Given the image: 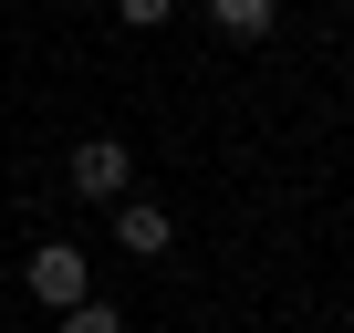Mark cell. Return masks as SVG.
<instances>
[{
	"label": "cell",
	"mask_w": 354,
	"mask_h": 333,
	"mask_svg": "<svg viewBox=\"0 0 354 333\" xmlns=\"http://www.w3.org/2000/svg\"><path fill=\"white\" fill-rule=\"evenodd\" d=\"M63 188H73V198H94V209L136 198V146H125V135H84V146L63 156Z\"/></svg>",
	"instance_id": "6da1fadb"
},
{
	"label": "cell",
	"mask_w": 354,
	"mask_h": 333,
	"mask_svg": "<svg viewBox=\"0 0 354 333\" xmlns=\"http://www.w3.org/2000/svg\"><path fill=\"white\" fill-rule=\"evenodd\" d=\"M21 292H32V302H42V312H73V302H84V292H94V260H84V250H73V240H42V250H32V260H21Z\"/></svg>",
	"instance_id": "7a4b0ae2"
},
{
	"label": "cell",
	"mask_w": 354,
	"mask_h": 333,
	"mask_svg": "<svg viewBox=\"0 0 354 333\" xmlns=\"http://www.w3.org/2000/svg\"><path fill=\"white\" fill-rule=\"evenodd\" d=\"M115 250H125V260H167V250H177V219H167L156 198H115Z\"/></svg>",
	"instance_id": "3957f363"
},
{
	"label": "cell",
	"mask_w": 354,
	"mask_h": 333,
	"mask_svg": "<svg viewBox=\"0 0 354 333\" xmlns=\"http://www.w3.org/2000/svg\"><path fill=\"white\" fill-rule=\"evenodd\" d=\"M209 21H219L230 42H261V32L281 21V0H209Z\"/></svg>",
	"instance_id": "277c9868"
},
{
	"label": "cell",
	"mask_w": 354,
	"mask_h": 333,
	"mask_svg": "<svg viewBox=\"0 0 354 333\" xmlns=\"http://www.w3.org/2000/svg\"><path fill=\"white\" fill-rule=\"evenodd\" d=\"M53 333H125V312H115L104 292H84L73 312H53Z\"/></svg>",
	"instance_id": "5b68a950"
},
{
	"label": "cell",
	"mask_w": 354,
	"mask_h": 333,
	"mask_svg": "<svg viewBox=\"0 0 354 333\" xmlns=\"http://www.w3.org/2000/svg\"><path fill=\"white\" fill-rule=\"evenodd\" d=\"M167 11H177V0H115V21H125V32H156Z\"/></svg>",
	"instance_id": "8992f818"
}]
</instances>
